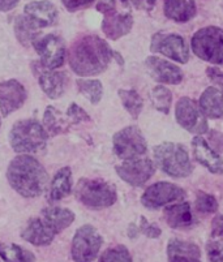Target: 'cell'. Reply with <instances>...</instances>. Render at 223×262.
Segmentation results:
<instances>
[{"instance_id":"cell-1","label":"cell","mask_w":223,"mask_h":262,"mask_svg":"<svg viewBox=\"0 0 223 262\" xmlns=\"http://www.w3.org/2000/svg\"><path fill=\"white\" fill-rule=\"evenodd\" d=\"M114 51L98 35H86L72 46L68 56L71 70L81 77L101 75L107 70Z\"/></svg>"},{"instance_id":"cell-2","label":"cell","mask_w":223,"mask_h":262,"mask_svg":"<svg viewBox=\"0 0 223 262\" xmlns=\"http://www.w3.org/2000/svg\"><path fill=\"white\" fill-rule=\"evenodd\" d=\"M7 179L9 185L26 199L41 196L49 184V173L41 162L28 154H21L9 162Z\"/></svg>"},{"instance_id":"cell-3","label":"cell","mask_w":223,"mask_h":262,"mask_svg":"<svg viewBox=\"0 0 223 262\" xmlns=\"http://www.w3.org/2000/svg\"><path fill=\"white\" fill-rule=\"evenodd\" d=\"M49 140V133L35 119L18 120L13 124L9 132V142L16 153H37L44 149Z\"/></svg>"},{"instance_id":"cell-4","label":"cell","mask_w":223,"mask_h":262,"mask_svg":"<svg viewBox=\"0 0 223 262\" xmlns=\"http://www.w3.org/2000/svg\"><path fill=\"white\" fill-rule=\"evenodd\" d=\"M154 161L158 168L171 178L183 179L193 172L191 158L183 145L163 142L154 147Z\"/></svg>"},{"instance_id":"cell-5","label":"cell","mask_w":223,"mask_h":262,"mask_svg":"<svg viewBox=\"0 0 223 262\" xmlns=\"http://www.w3.org/2000/svg\"><path fill=\"white\" fill-rule=\"evenodd\" d=\"M75 196L86 208L94 210L110 208L118 199L115 187L101 179H80Z\"/></svg>"},{"instance_id":"cell-6","label":"cell","mask_w":223,"mask_h":262,"mask_svg":"<svg viewBox=\"0 0 223 262\" xmlns=\"http://www.w3.org/2000/svg\"><path fill=\"white\" fill-rule=\"evenodd\" d=\"M193 54L210 64H223V29L205 26L194 33L191 39Z\"/></svg>"},{"instance_id":"cell-7","label":"cell","mask_w":223,"mask_h":262,"mask_svg":"<svg viewBox=\"0 0 223 262\" xmlns=\"http://www.w3.org/2000/svg\"><path fill=\"white\" fill-rule=\"evenodd\" d=\"M114 153L123 161L141 158L148 151V144L141 130L135 125H129L114 135Z\"/></svg>"},{"instance_id":"cell-8","label":"cell","mask_w":223,"mask_h":262,"mask_svg":"<svg viewBox=\"0 0 223 262\" xmlns=\"http://www.w3.org/2000/svg\"><path fill=\"white\" fill-rule=\"evenodd\" d=\"M103 244V239L93 226L85 225L76 231L71 253L75 262H93Z\"/></svg>"},{"instance_id":"cell-9","label":"cell","mask_w":223,"mask_h":262,"mask_svg":"<svg viewBox=\"0 0 223 262\" xmlns=\"http://www.w3.org/2000/svg\"><path fill=\"white\" fill-rule=\"evenodd\" d=\"M175 118L180 127L192 135L201 136L209 130L208 120L201 111L197 102L188 97H183L175 106Z\"/></svg>"},{"instance_id":"cell-10","label":"cell","mask_w":223,"mask_h":262,"mask_svg":"<svg viewBox=\"0 0 223 262\" xmlns=\"http://www.w3.org/2000/svg\"><path fill=\"white\" fill-rule=\"evenodd\" d=\"M150 51L153 54H162L166 58L186 64L189 60V49L186 39L179 34L155 33L151 37Z\"/></svg>"},{"instance_id":"cell-11","label":"cell","mask_w":223,"mask_h":262,"mask_svg":"<svg viewBox=\"0 0 223 262\" xmlns=\"http://www.w3.org/2000/svg\"><path fill=\"white\" fill-rule=\"evenodd\" d=\"M186 199V190L170 182H158L146 188L141 196V204L146 209L157 210L172 202Z\"/></svg>"},{"instance_id":"cell-12","label":"cell","mask_w":223,"mask_h":262,"mask_svg":"<svg viewBox=\"0 0 223 262\" xmlns=\"http://www.w3.org/2000/svg\"><path fill=\"white\" fill-rule=\"evenodd\" d=\"M35 51L39 55L41 66L50 71L60 68L65 60V45L63 38L56 34H47L38 38L34 43Z\"/></svg>"},{"instance_id":"cell-13","label":"cell","mask_w":223,"mask_h":262,"mask_svg":"<svg viewBox=\"0 0 223 262\" xmlns=\"http://www.w3.org/2000/svg\"><path fill=\"white\" fill-rule=\"evenodd\" d=\"M116 173L123 182L132 187H142L155 173V164L151 159L136 158L124 161V163L115 167Z\"/></svg>"},{"instance_id":"cell-14","label":"cell","mask_w":223,"mask_h":262,"mask_svg":"<svg viewBox=\"0 0 223 262\" xmlns=\"http://www.w3.org/2000/svg\"><path fill=\"white\" fill-rule=\"evenodd\" d=\"M149 75L160 84L177 85L183 81V71L175 64L161 59L158 56H149L145 60Z\"/></svg>"},{"instance_id":"cell-15","label":"cell","mask_w":223,"mask_h":262,"mask_svg":"<svg viewBox=\"0 0 223 262\" xmlns=\"http://www.w3.org/2000/svg\"><path fill=\"white\" fill-rule=\"evenodd\" d=\"M26 90L17 80H8L0 84V113L8 116L23 107L26 101Z\"/></svg>"},{"instance_id":"cell-16","label":"cell","mask_w":223,"mask_h":262,"mask_svg":"<svg viewBox=\"0 0 223 262\" xmlns=\"http://www.w3.org/2000/svg\"><path fill=\"white\" fill-rule=\"evenodd\" d=\"M192 147H193L194 159L208 171L215 175H222L223 173V159L219 154L213 150L204 137L196 136L192 140Z\"/></svg>"},{"instance_id":"cell-17","label":"cell","mask_w":223,"mask_h":262,"mask_svg":"<svg viewBox=\"0 0 223 262\" xmlns=\"http://www.w3.org/2000/svg\"><path fill=\"white\" fill-rule=\"evenodd\" d=\"M132 26H133V17L129 12H118L115 9L104 15L102 30L106 37L116 40L127 35L132 30Z\"/></svg>"},{"instance_id":"cell-18","label":"cell","mask_w":223,"mask_h":262,"mask_svg":"<svg viewBox=\"0 0 223 262\" xmlns=\"http://www.w3.org/2000/svg\"><path fill=\"white\" fill-rule=\"evenodd\" d=\"M25 16H28L39 29H42L55 25L58 21V9L47 0H38L26 4Z\"/></svg>"},{"instance_id":"cell-19","label":"cell","mask_w":223,"mask_h":262,"mask_svg":"<svg viewBox=\"0 0 223 262\" xmlns=\"http://www.w3.org/2000/svg\"><path fill=\"white\" fill-rule=\"evenodd\" d=\"M166 223L175 230H186L194 226V216L189 202H179L170 205L163 211Z\"/></svg>"},{"instance_id":"cell-20","label":"cell","mask_w":223,"mask_h":262,"mask_svg":"<svg viewBox=\"0 0 223 262\" xmlns=\"http://www.w3.org/2000/svg\"><path fill=\"white\" fill-rule=\"evenodd\" d=\"M21 237L35 247H44L51 244L55 233L39 218H32L21 232Z\"/></svg>"},{"instance_id":"cell-21","label":"cell","mask_w":223,"mask_h":262,"mask_svg":"<svg viewBox=\"0 0 223 262\" xmlns=\"http://www.w3.org/2000/svg\"><path fill=\"white\" fill-rule=\"evenodd\" d=\"M167 257L170 262H201V251L193 243L171 239L167 245Z\"/></svg>"},{"instance_id":"cell-22","label":"cell","mask_w":223,"mask_h":262,"mask_svg":"<svg viewBox=\"0 0 223 262\" xmlns=\"http://www.w3.org/2000/svg\"><path fill=\"white\" fill-rule=\"evenodd\" d=\"M196 3L194 0H165L163 12L168 20L177 24L191 21L196 16Z\"/></svg>"},{"instance_id":"cell-23","label":"cell","mask_w":223,"mask_h":262,"mask_svg":"<svg viewBox=\"0 0 223 262\" xmlns=\"http://www.w3.org/2000/svg\"><path fill=\"white\" fill-rule=\"evenodd\" d=\"M67 84L68 76L65 72L47 70L39 73V86L51 99H58L59 97H61Z\"/></svg>"},{"instance_id":"cell-24","label":"cell","mask_w":223,"mask_h":262,"mask_svg":"<svg viewBox=\"0 0 223 262\" xmlns=\"http://www.w3.org/2000/svg\"><path fill=\"white\" fill-rule=\"evenodd\" d=\"M198 106L205 118H223V92L215 86H209L201 94Z\"/></svg>"},{"instance_id":"cell-25","label":"cell","mask_w":223,"mask_h":262,"mask_svg":"<svg viewBox=\"0 0 223 262\" xmlns=\"http://www.w3.org/2000/svg\"><path fill=\"white\" fill-rule=\"evenodd\" d=\"M41 219L56 235L72 225L75 221V214L68 209L52 206V208H46L42 210Z\"/></svg>"},{"instance_id":"cell-26","label":"cell","mask_w":223,"mask_h":262,"mask_svg":"<svg viewBox=\"0 0 223 262\" xmlns=\"http://www.w3.org/2000/svg\"><path fill=\"white\" fill-rule=\"evenodd\" d=\"M72 192V171L70 167H64L56 172L50 185V202H58L64 197L70 196Z\"/></svg>"},{"instance_id":"cell-27","label":"cell","mask_w":223,"mask_h":262,"mask_svg":"<svg viewBox=\"0 0 223 262\" xmlns=\"http://www.w3.org/2000/svg\"><path fill=\"white\" fill-rule=\"evenodd\" d=\"M70 125L71 123L67 115H63L55 107H47L43 116V127L49 136H58L60 133H65Z\"/></svg>"},{"instance_id":"cell-28","label":"cell","mask_w":223,"mask_h":262,"mask_svg":"<svg viewBox=\"0 0 223 262\" xmlns=\"http://www.w3.org/2000/svg\"><path fill=\"white\" fill-rule=\"evenodd\" d=\"M15 33L18 42L24 46H29L38 39L39 28L28 16H18L15 23Z\"/></svg>"},{"instance_id":"cell-29","label":"cell","mask_w":223,"mask_h":262,"mask_svg":"<svg viewBox=\"0 0 223 262\" xmlns=\"http://www.w3.org/2000/svg\"><path fill=\"white\" fill-rule=\"evenodd\" d=\"M0 258L4 262H35V256L17 244L0 243Z\"/></svg>"},{"instance_id":"cell-30","label":"cell","mask_w":223,"mask_h":262,"mask_svg":"<svg viewBox=\"0 0 223 262\" xmlns=\"http://www.w3.org/2000/svg\"><path fill=\"white\" fill-rule=\"evenodd\" d=\"M118 94H119V98L122 99L123 107L129 113V115L133 119L139 118L142 111V107H144V101H142L141 95L133 89H120Z\"/></svg>"},{"instance_id":"cell-31","label":"cell","mask_w":223,"mask_h":262,"mask_svg":"<svg viewBox=\"0 0 223 262\" xmlns=\"http://www.w3.org/2000/svg\"><path fill=\"white\" fill-rule=\"evenodd\" d=\"M77 89L78 92L84 95L85 98H87L90 101V103L98 104L102 99V95H103V86H102V82L98 80H77Z\"/></svg>"},{"instance_id":"cell-32","label":"cell","mask_w":223,"mask_h":262,"mask_svg":"<svg viewBox=\"0 0 223 262\" xmlns=\"http://www.w3.org/2000/svg\"><path fill=\"white\" fill-rule=\"evenodd\" d=\"M150 99L154 108L165 114V115L170 114V108H171L172 104V94L167 88H165L163 85H158V86L154 88L150 93Z\"/></svg>"},{"instance_id":"cell-33","label":"cell","mask_w":223,"mask_h":262,"mask_svg":"<svg viewBox=\"0 0 223 262\" xmlns=\"http://www.w3.org/2000/svg\"><path fill=\"white\" fill-rule=\"evenodd\" d=\"M194 208L201 214H213L218 210L219 205H218L217 199L212 194L205 192H197Z\"/></svg>"},{"instance_id":"cell-34","label":"cell","mask_w":223,"mask_h":262,"mask_svg":"<svg viewBox=\"0 0 223 262\" xmlns=\"http://www.w3.org/2000/svg\"><path fill=\"white\" fill-rule=\"evenodd\" d=\"M99 262H132V257L124 245H116L104 251L99 257Z\"/></svg>"},{"instance_id":"cell-35","label":"cell","mask_w":223,"mask_h":262,"mask_svg":"<svg viewBox=\"0 0 223 262\" xmlns=\"http://www.w3.org/2000/svg\"><path fill=\"white\" fill-rule=\"evenodd\" d=\"M206 254L210 262H223V239L209 242L206 245Z\"/></svg>"},{"instance_id":"cell-36","label":"cell","mask_w":223,"mask_h":262,"mask_svg":"<svg viewBox=\"0 0 223 262\" xmlns=\"http://www.w3.org/2000/svg\"><path fill=\"white\" fill-rule=\"evenodd\" d=\"M67 118L71 124H80L84 121H90V116L85 110H82L78 104L72 103L67 110Z\"/></svg>"},{"instance_id":"cell-37","label":"cell","mask_w":223,"mask_h":262,"mask_svg":"<svg viewBox=\"0 0 223 262\" xmlns=\"http://www.w3.org/2000/svg\"><path fill=\"white\" fill-rule=\"evenodd\" d=\"M140 226H139V230L140 232L144 233L145 236L150 237V239H157V237L161 236V233H162V230H161L155 223H149L148 219L145 216H141L140 218Z\"/></svg>"},{"instance_id":"cell-38","label":"cell","mask_w":223,"mask_h":262,"mask_svg":"<svg viewBox=\"0 0 223 262\" xmlns=\"http://www.w3.org/2000/svg\"><path fill=\"white\" fill-rule=\"evenodd\" d=\"M206 75L209 80L212 81L213 84L217 85L218 89L223 92V71H220L217 67H208L206 68Z\"/></svg>"},{"instance_id":"cell-39","label":"cell","mask_w":223,"mask_h":262,"mask_svg":"<svg viewBox=\"0 0 223 262\" xmlns=\"http://www.w3.org/2000/svg\"><path fill=\"white\" fill-rule=\"evenodd\" d=\"M64 4V7L68 9L70 12L78 11L81 8H86V7L92 6V4L96 2V0H61Z\"/></svg>"},{"instance_id":"cell-40","label":"cell","mask_w":223,"mask_h":262,"mask_svg":"<svg viewBox=\"0 0 223 262\" xmlns=\"http://www.w3.org/2000/svg\"><path fill=\"white\" fill-rule=\"evenodd\" d=\"M209 137H210V142H212V149L215 150L218 154L219 151H223V133L218 132V130H210L209 132Z\"/></svg>"},{"instance_id":"cell-41","label":"cell","mask_w":223,"mask_h":262,"mask_svg":"<svg viewBox=\"0 0 223 262\" xmlns=\"http://www.w3.org/2000/svg\"><path fill=\"white\" fill-rule=\"evenodd\" d=\"M212 237H223V215L218 214L212 221Z\"/></svg>"},{"instance_id":"cell-42","label":"cell","mask_w":223,"mask_h":262,"mask_svg":"<svg viewBox=\"0 0 223 262\" xmlns=\"http://www.w3.org/2000/svg\"><path fill=\"white\" fill-rule=\"evenodd\" d=\"M130 3L133 4V7L140 11H151L155 6L157 0H129Z\"/></svg>"},{"instance_id":"cell-43","label":"cell","mask_w":223,"mask_h":262,"mask_svg":"<svg viewBox=\"0 0 223 262\" xmlns=\"http://www.w3.org/2000/svg\"><path fill=\"white\" fill-rule=\"evenodd\" d=\"M116 9V0H99L97 4V11L106 15L108 12L115 11Z\"/></svg>"},{"instance_id":"cell-44","label":"cell","mask_w":223,"mask_h":262,"mask_svg":"<svg viewBox=\"0 0 223 262\" xmlns=\"http://www.w3.org/2000/svg\"><path fill=\"white\" fill-rule=\"evenodd\" d=\"M20 0H0V12H8L15 8Z\"/></svg>"},{"instance_id":"cell-45","label":"cell","mask_w":223,"mask_h":262,"mask_svg":"<svg viewBox=\"0 0 223 262\" xmlns=\"http://www.w3.org/2000/svg\"><path fill=\"white\" fill-rule=\"evenodd\" d=\"M139 233H140L139 227H137L135 223H130L129 227H128V236H129L130 239H136V237L139 236Z\"/></svg>"},{"instance_id":"cell-46","label":"cell","mask_w":223,"mask_h":262,"mask_svg":"<svg viewBox=\"0 0 223 262\" xmlns=\"http://www.w3.org/2000/svg\"><path fill=\"white\" fill-rule=\"evenodd\" d=\"M114 58H115L116 60H118V63H119L120 66H123V64H124V60H123V58H122V56H120L119 52H114Z\"/></svg>"},{"instance_id":"cell-47","label":"cell","mask_w":223,"mask_h":262,"mask_svg":"<svg viewBox=\"0 0 223 262\" xmlns=\"http://www.w3.org/2000/svg\"><path fill=\"white\" fill-rule=\"evenodd\" d=\"M0 127H2V119H0Z\"/></svg>"}]
</instances>
